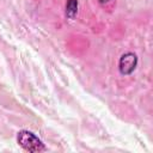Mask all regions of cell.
Listing matches in <instances>:
<instances>
[{
  "label": "cell",
  "instance_id": "7a4b0ae2",
  "mask_svg": "<svg viewBox=\"0 0 153 153\" xmlns=\"http://www.w3.org/2000/svg\"><path fill=\"white\" fill-rule=\"evenodd\" d=\"M137 65V57L134 53H126L121 56L118 62V69L120 73L123 75H129L134 72Z\"/></svg>",
  "mask_w": 153,
  "mask_h": 153
},
{
  "label": "cell",
  "instance_id": "277c9868",
  "mask_svg": "<svg viewBox=\"0 0 153 153\" xmlns=\"http://www.w3.org/2000/svg\"><path fill=\"white\" fill-rule=\"evenodd\" d=\"M98 1H99L100 4H105V2H108L109 0H98Z\"/></svg>",
  "mask_w": 153,
  "mask_h": 153
},
{
  "label": "cell",
  "instance_id": "3957f363",
  "mask_svg": "<svg viewBox=\"0 0 153 153\" xmlns=\"http://www.w3.org/2000/svg\"><path fill=\"white\" fill-rule=\"evenodd\" d=\"M78 13V0H67L66 4V17L68 19H74Z\"/></svg>",
  "mask_w": 153,
  "mask_h": 153
},
{
  "label": "cell",
  "instance_id": "6da1fadb",
  "mask_svg": "<svg viewBox=\"0 0 153 153\" xmlns=\"http://www.w3.org/2000/svg\"><path fill=\"white\" fill-rule=\"evenodd\" d=\"M17 142L24 151L30 153H37L45 149L43 142L29 130H20L17 135Z\"/></svg>",
  "mask_w": 153,
  "mask_h": 153
}]
</instances>
